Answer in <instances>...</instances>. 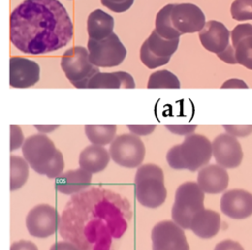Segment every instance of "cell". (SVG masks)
<instances>
[{
  "instance_id": "6da1fadb",
  "label": "cell",
  "mask_w": 252,
  "mask_h": 250,
  "mask_svg": "<svg viewBox=\"0 0 252 250\" xmlns=\"http://www.w3.org/2000/svg\"><path fill=\"white\" fill-rule=\"evenodd\" d=\"M73 23L58 0H24L11 13L10 40L20 51L39 55L66 46Z\"/></svg>"
},
{
  "instance_id": "7a4b0ae2",
  "label": "cell",
  "mask_w": 252,
  "mask_h": 250,
  "mask_svg": "<svg viewBox=\"0 0 252 250\" xmlns=\"http://www.w3.org/2000/svg\"><path fill=\"white\" fill-rule=\"evenodd\" d=\"M135 195L138 202L148 208L163 204L167 196L162 169L154 163L142 164L135 174Z\"/></svg>"
},
{
  "instance_id": "3957f363",
  "label": "cell",
  "mask_w": 252,
  "mask_h": 250,
  "mask_svg": "<svg viewBox=\"0 0 252 250\" xmlns=\"http://www.w3.org/2000/svg\"><path fill=\"white\" fill-rule=\"evenodd\" d=\"M205 192L197 182L186 181L178 186L174 203L171 208V218L183 229H190L193 216L204 209Z\"/></svg>"
},
{
  "instance_id": "277c9868",
  "label": "cell",
  "mask_w": 252,
  "mask_h": 250,
  "mask_svg": "<svg viewBox=\"0 0 252 250\" xmlns=\"http://www.w3.org/2000/svg\"><path fill=\"white\" fill-rule=\"evenodd\" d=\"M61 68L67 79L77 89H87L92 78L99 73L89 57V51L80 45L66 50L61 58Z\"/></svg>"
},
{
  "instance_id": "5b68a950",
  "label": "cell",
  "mask_w": 252,
  "mask_h": 250,
  "mask_svg": "<svg viewBox=\"0 0 252 250\" xmlns=\"http://www.w3.org/2000/svg\"><path fill=\"white\" fill-rule=\"evenodd\" d=\"M87 47L90 60L96 67L118 66L127 54L125 46L114 32L100 40L89 38Z\"/></svg>"
},
{
  "instance_id": "8992f818",
  "label": "cell",
  "mask_w": 252,
  "mask_h": 250,
  "mask_svg": "<svg viewBox=\"0 0 252 250\" xmlns=\"http://www.w3.org/2000/svg\"><path fill=\"white\" fill-rule=\"evenodd\" d=\"M109 154L117 164L132 168L143 162L146 149L139 136L133 133L122 134L111 142Z\"/></svg>"
},
{
  "instance_id": "52a82bcc",
  "label": "cell",
  "mask_w": 252,
  "mask_h": 250,
  "mask_svg": "<svg viewBox=\"0 0 252 250\" xmlns=\"http://www.w3.org/2000/svg\"><path fill=\"white\" fill-rule=\"evenodd\" d=\"M57 150L49 137L39 133L28 137L22 146L24 157L36 172L54 158Z\"/></svg>"
},
{
  "instance_id": "ba28073f",
  "label": "cell",
  "mask_w": 252,
  "mask_h": 250,
  "mask_svg": "<svg viewBox=\"0 0 252 250\" xmlns=\"http://www.w3.org/2000/svg\"><path fill=\"white\" fill-rule=\"evenodd\" d=\"M180 153L186 169L196 171L210 161L213 147L206 136L192 133L187 135L180 144Z\"/></svg>"
},
{
  "instance_id": "9c48e42d",
  "label": "cell",
  "mask_w": 252,
  "mask_h": 250,
  "mask_svg": "<svg viewBox=\"0 0 252 250\" xmlns=\"http://www.w3.org/2000/svg\"><path fill=\"white\" fill-rule=\"evenodd\" d=\"M153 250H190L184 229L173 220H161L151 232Z\"/></svg>"
},
{
  "instance_id": "30bf717a",
  "label": "cell",
  "mask_w": 252,
  "mask_h": 250,
  "mask_svg": "<svg viewBox=\"0 0 252 250\" xmlns=\"http://www.w3.org/2000/svg\"><path fill=\"white\" fill-rule=\"evenodd\" d=\"M59 215L57 210L48 204H38L32 208L26 218V225L31 235L48 237L58 228Z\"/></svg>"
},
{
  "instance_id": "8fae6325",
  "label": "cell",
  "mask_w": 252,
  "mask_h": 250,
  "mask_svg": "<svg viewBox=\"0 0 252 250\" xmlns=\"http://www.w3.org/2000/svg\"><path fill=\"white\" fill-rule=\"evenodd\" d=\"M170 18L180 34L200 31L207 23L203 11L192 3L172 4Z\"/></svg>"
},
{
  "instance_id": "7c38bea8",
  "label": "cell",
  "mask_w": 252,
  "mask_h": 250,
  "mask_svg": "<svg viewBox=\"0 0 252 250\" xmlns=\"http://www.w3.org/2000/svg\"><path fill=\"white\" fill-rule=\"evenodd\" d=\"M212 147L217 163L224 168H234L241 163L243 152L236 137L228 133L220 134L213 140Z\"/></svg>"
},
{
  "instance_id": "4fadbf2b",
  "label": "cell",
  "mask_w": 252,
  "mask_h": 250,
  "mask_svg": "<svg viewBox=\"0 0 252 250\" xmlns=\"http://www.w3.org/2000/svg\"><path fill=\"white\" fill-rule=\"evenodd\" d=\"M40 78L39 65L33 60L13 56L10 58V86L13 88H30Z\"/></svg>"
},
{
  "instance_id": "5bb4252c",
  "label": "cell",
  "mask_w": 252,
  "mask_h": 250,
  "mask_svg": "<svg viewBox=\"0 0 252 250\" xmlns=\"http://www.w3.org/2000/svg\"><path fill=\"white\" fill-rule=\"evenodd\" d=\"M220 210L227 217L242 219L252 215V194L243 189H231L220 198Z\"/></svg>"
},
{
  "instance_id": "9a60e30c",
  "label": "cell",
  "mask_w": 252,
  "mask_h": 250,
  "mask_svg": "<svg viewBox=\"0 0 252 250\" xmlns=\"http://www.w3.org/2000/svg\"><path fill=\"white\" fill-rule=\"evenodd\" d=\"M231 33L220 22L211 20L206 23L202 31H199V39L202 45L210 52L217 55L223 52L229 46Z\"/></svg>"
},
{
  "instance_id": "2e32d148",
  "label": "cell",
  "mask_w": 252,
  "mask_h": 250,
  "mask_svg": "<svg viewBox=\"0 0 252 250\" xmlns=\"http://www.w3.org/2000/svg\"><path fill=\"white\" fill-rule=\"evenodd\" d=\"M231 40L237 63L252 70V25H237L231 31Z\"/></svg>"
},
{
  "instance_id": "e0dca14e",
  "label": "cell",
  "mask_w": 252,
  "mask_h": 250,
  "mask_svg": "<svg viewBox=\"0 0 252 250\" xmlns=\"http://www.w3.org/2000/svg\"><path fill=\"white\" fill-rule=\"evenodd\" d=\"M229 176L226 169L220 164H209L202 167L197 176V183L205 193L218 194L228 185Z\"/></svg>"
},
{
  "instance_id": "ac0fdd59",
  "label": "cell",
  "mask_w": 252,
  "mask_h": 250,
  "mask_svg": "<svg viewBox=\"0 0 252 250\" xmlns=\"http://www.w3.org/2000/svg\"><path fill=\"white\" fill-rule=\"evenodd\" d=\"M92 176V172L82 167L69 169L55 178V188L63 194L77 193L91 184Z\"/></svg>"
},
{
  "instance_id": "d6986e66",
  "label": "cell",
  "mask_w": 252,
  "mask_h": 250,
  "mask_svg": "<svg viewBox=\"0 0 252 250\" xmlns=\"http://www.w3.org/2000/svg\"><path fill=\"white\" fill-rule=\"evenodd\" d=\"M220 228V216L211 209H202L191 220L190 229L201 238L214 237Z\"/></svg>"
},
{
  "instance_id": "ffe728a7",
  "label": "cell",
  "mask_w": 252,
  "mask_h": 250,
  "mask_svg": "<svg viewBox=\"0 0 252 250\" xmlns=\"http://www.w3.org/2000/svg\"><path fill=\"white\" fill-rule=\"evenodd\" d=\"M109 159V151L103 148V146L92 144L80 153L79 164L80 167L92 173H97L107 166Z\"/></svg>"
},
{
  "instance_id": "44dd1931",
  "label": "cell",
  "mask_w": 252,
  "mask_h": 250,
  "mask_svg": "<svg viewBox=\"0 0 252 250\" xmlns=\"http://www.w3.org/2000/svg\"><path fill=\"white\" fill-rule=\"evenodd\" d=\"M135 82L133 77L123 71L112 73H97L90 81L89 89H134Z\"/></svg>"
},
{
  "instance_id": "7402d4cb",
  "label": "cell",
  "mask_w": 252,
  "mask_h": 250,
  "mask_svg": "<svg viewBox=\"0 0 252 250\" xmlns=\"http://www.w3.org/2000/svg\"><path fill=\"white\" fill-rule=\"evenodd\" d=\"M114 19L108 13L96 9L93 11L87 20V31L90 38L100 40L113 32Z\"/></svg>"
},
{
  "instance_id": "603a6c76",
  "label": "cell",
  "mask_w": 252,
  "mask_h": 250,
  "mask_svg": "<svg viewBox=\"0 0 252 250\" xmlns=\"http://www.w3.org/2000/svg\"><path fill=\"white\" fill-rule=\"evenodd\" d=\"M143 44L153 55L159 59L166 60L169 62L170 57L178 47L179 38H163L157 32L156 30H154L150 36L143 42Z\"/></svg>"
},
{
  "instance_id": "cb8c5ba5",
  "label": "cell",
  "mask_w": 252,
  "mask_h": 250,
  "mask_svg": "<svg viewBox=\"0 0 252 250\" xmlns=\"http://www.w3.org/2000/svg\"><path fill=\"white\" fill-rule=\"evenodd\" d=\"M29 162L25 157L12 155L10 156V189H20L29 177Z\"/></svg>"
},
{
  "instance_id": "d4e9b609",
  "label": "cell",
  "mask_w": 252,
  "mask_h": 250,
  "mask_svg": "<svg viewBox=\"0 0 252 250\" xmlns=\"http://www.w3.org/2000/svg\"><path fill=\"white\" fill-rule=\"evenodd\" d=\"M172 4H167L162 7L156 16V31L163 38L175 39L181 35L178 31L175 30L171 23L170 13Z\"/></svg>"
},
{
  "instance_id": "484cf974",
  "label": "cell",
  "mask_w": 252,
  "mask_h": 250,
  "mask_svg": "<svg viewBox=\"0 0 252 250\" xmlns=\"http://www.w3.org/2000/svg\"><path fill=\"white\" fill-rule=\"evenodd\" d=\"M116 125H85V133L92 144L104 146L114 140Z\"/></svg>"
},
{
  "instance_id": "4316f807",
  "label": "cell",
  "mask_w": 252,
  "mask_h": 250,
  "mask_svg": "<svg viewBox=\"0 0 252 250\" xmlns=\"http://www.w3.org/2000/svg\"><path fill=\"white\" fill-rule=\"evenodd\" d=\"M148 89H179L180 82L176 75L168 70H158L150 75Z\"/></svg>"
},
{
  "instance_id": "83f0119b",
  "label": "cell",
  "mask_w": 252,
  "mask_h": 250,
  "mask_svg": "<svg viewBox=\"0 0 252 250\" xmlns=\"http://www.w3.org/2000/svg\"><path fill=\"white\" fill-rule=\"evenodd\" d=\"M230 14L236 21L252 20V0H234L230 6Z\"/></svg>"
},
{
  "instance_id": "f1b7e54d",
  "label": "cell",
  "mask_w": 252,
  "mask_h": 250,
  "mask_svg": "<svg viewBox=\"0 0 252 250\" xmlns=\"http://www.w3.org/2000/svg\"><path fill=\"white\" fill-rule=\"evenodd\" d=\"M64 165L65 164H64L63 155L59 150H57L54 158L47 165L41 168L37 173L45 174L49 178H56L62 173L64 169Z\"/></svg>"
},
{
  "instance_id": "f546056e",
  "label": "cell",
  "mask_w": 252,
  "mask_h": 250,
  "mask_svg": "<svg viewBox=\"0 0 252 250\" xmlns=\"http://www.w3.org/2000/svg\"><path fill=\"white\" fill-rule=\"evenodd\" d=\"M140 59L143 62V64L147 66L149 69H155L168 63V61L159 59L155 55H153L144 44H142L140 48Z\"/></svg>"
},
{
  "instance_id": "4dcf8cb0",
  "label": "cell",
  "mask_w": 252,
  "mask_h": 250,
  "mask_svg": "<svg viewBox=\"0 0 252 250\" xmlns=\"http://www.w3.org/2000/svg\"><path fill=\"white\" fill-rule=\"evenodd\" d=\"M166 160L171 168L186 169V165L180 153V144L175 145L168 150L166 153Z\"/></svg>"
},
{
  "instance_id": "1f68e13d",
  "label": "cell",
  "mask_w": 252,
  "mask_h": 250,
  "mask_svg": "<svg viewBox=\"0 0 252 250\" xmlns=\"http://www.w3.org/2000/svg\"><path fill=\"white\" fill-rule=\"evenodd\" d=\"M101 4L115 13L127 11L134 3V0H100Z\"/></svg>"
},
{
  "instance_id": "d6a6232c",
  "label": "cell",
  "mask_w": 252,
  "mask_h": 250,
  "mask_svg": "<svg viewBox=\"0 0 252 250\" xmlns=\"http://www.w3.org/2000/svg\"><path fill=\"white\" fill-rule=\"evenodd\" d=\"M10 150L14 151L19 149L21 146H23L25 140H24V135L22 129L18 125L12 124L10 126Z\"/></svg>"
},
{
  "instance_id": "836d02e7",
  "label": "cell",
  "mask_w": 252,
  "mask_h": 250,
  "mask_svg": "<svg viewBox=\"0 0 252 250\" xmlns=\"http://www.w3.org/2000/svg\"><path fill=\"white\" fill-rule=\"evenodd\" d=\"M223 128L234 137H245L252 133V125H223Z\"/></svg>"
},
{
  "instance_id": "e575fe53",
  "label": "cell",
  "mask_w": 252,
  "mask_h": 250,
  "mask_svg": "<svg viewBox=\"0 0 252 250\" xmlns=\"http://www.w3.org/2000/svg\"><path fill=\"white\" fill-rule=\"evenodd\" d=\"M165 128L168 129L171 133L187 136L195 131L197 125H165Z\"/></svg>"
},
{
  "instance_id": "d590c367",
  "label": "cell",
  "mask_w": 252,
  "mask_h": 250,
  "mask_svg": "<svg viewBox=\"0 0 252 250\" xmlns=\"http://www.w3.org/2000/svg\"><path fill=\"white\" fill-rule=\"evenodd\" d=\"M214 250H244L242 245L231 239H224L217 243Z\"/></svg>"
},
{
  "instance_id": "8d00e7d4",
  "label": "cell",
  "mask_w": 252,
  "mask_h": 250,
  "mask_svg": "<svg viewBox=\"0 0 252 250\" xmlns=\"http://www.w3.org/2000/svg\"><path fill=\"white\" fill-rule=\"evenodd\" d=\"M131 133L137 136H145L153 133L156 129V125H127Z\"/></svg>"
},
{
  "instance_id": "74e56055",
  "label": "cell",
  "mask_w": 252,
  "mask_h": 250,
  "mask_svg": "<svg viewBox=\"0 0 252 250\" xmlns=\"http://www.w3.org/2000/svg\"><path fill=\"white\" fill-rule=\"evenodd\" d=\"M10 250H38L37 246L30 240H19L11 244Z\"/></svg>"
},
{
  "instance_id": "f35d334b",
  "label": "cell",
  "mask_w": 252,
  "mask_h": 250,
  "mask_svg": "<svg viewBox=\"0 0 252 250\" xmlns=\"http://www.w3.org/2000/svg\"><path fill=\"white\" fill-rule=\"evenodd\" d=\"M218 57L220 60H222L228 64H236L237 63V60L235 57V50H234L233 46L230 44L223 52L218 54Z\"/></svg>"
},
{
  "instance_id": "ab89813d",
  "label": "cell",
  "mask_w": 252,
  "mask_h": 250,
  "mask_svg": "<svg viewBox=\"0 0 252 250\" xmlns=\"http://www.w3.org/2000/svg\"><path fill=\"white\" fill-rule=\"evenodd\" d=\"M225 88H243V89H247L248 86L246 85V83L240 79H229L227 81H225L222 86L221 89H225Z\"/></svg>"
},
{
  "instance_id": "60d3db41",
  "label": "cell",
  "mask_w": 252,
  "mask_h": 250,
  "mask_svg": "<svg viewBox=\"0 0 252 250\" xmlns=\"http://www.w3.org/2000/svg\"><path fill=\"white\" fill-rule=\"evenodd\" d=\"M49 250H79L77 246L68 241H58L54 243Z\"/></svg>"
},
{
  "instance_id": "b9f144b4",
  "label": "cell",
  "mask_w": 252,
  "mask_h": 250,
  "mask_svg": "<svg viewBox=\"0 0 252 250\" xmlns=\"http://www.w3.org/2000/svg\"><path fill=\"white\" fill-rule=\"evenodd\" d=\"M34 127L41 133H49L56 128H58V125H34Z\"/></svg>"
}]
</instances>
